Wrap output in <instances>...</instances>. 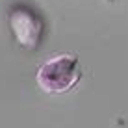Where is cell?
Instances as JSON below:
<instances>
[{
  "label": "cell",
  "mask_w": 128,
  "mask_h": 128,
  "mask_svg": "<svg viewBox=\"0 0 128 128\" xmlns=\"http://www.w3.org/2000/svg\"><path fill=\"white\" fill-rule=\"evenodd\" d=\"M82 78V65L74 54H56L43 61L37 69L35 82L48 95H63Z\"/></svg>",
  "instance_id": "1"
},
{
  "label": "cell",
  "mask_w": 128,
  "mask_h": 128,
  "mask_svg": "<svg viewBox=\"0 0 128 128\" xmlns=\"http://www.w3.org/2000/svg\"><path fill=\"white\" fill-rule=\"evenodd\" d=\"M8 22H10V30L20 48L34 50L39 46L43 37V20L39 19L37 13H34L24 6L13 8L8 15Z\"/></svg>",
  "instance_id": "2"
}]
</instances>
